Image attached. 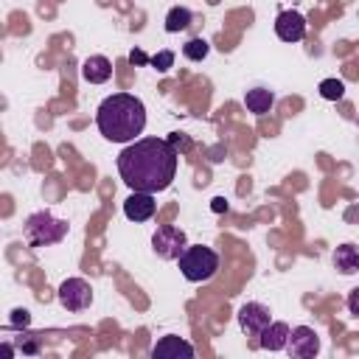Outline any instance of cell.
Instances as JSON below:
<instances>
[{
	"instance_id": "obj_16",
	"label": "cell",
	"mask_w": 359,
	"mask_h": 359,
	"mask_svg": "<svg viewBox=\"0 0 359 359\" xmlns=\"http://www.w3.org/2000/svg\"><path fill=\"white\" fill-rule=\"evenodd\" d=\"M191 20H194L191 8H185V6H174V8L165 14V31H168V34L185 31V28L191 25Z\"/></svg>"
},
{
	"instance_id": "obj_1",
	"label": "cell",
	"mask_w": 359,
	"mask_h": 359,
	"mask_svg": "<svg viewBox=\"0 0 359 359\" xmlns=\"http://www.w3.org/2000/svg\"><path fill=\"white\" fill-rule=\"evenodd\" d=\"M118 174L132 191H165L177 174V149L171 140L163 137L132 140L118 154Z\"/></svg>"
},
{
	"instance_id": "obj_21",
	"label": "cell",
	"mask_w": 359,
	"mask_h": 359,
	"mask_svg": "<svg viewBox=\"0 0 359 359\" xmlns=\"http://www.w3.org/2000/svg\"><path fill=\"white\" fill-rule=\"evenodd\" d=\"M348 311H351L353 317H359V286L351 289V294H348Z\"/></svg>"
},
{
	"instance_id": "obj_10",
	"label": "cell",
	"mask_w": 359,
	"mask_h": 359,
	"mask_svg": "<svg viewBox=\"0 0 359 359\" xmlns=\"http://www.w3.org/2000/svg\"><path fill=\"white\" fill-rule=\"evenodd\" d=\"M275 34L283 42H300L306 36V20L297 11H280L275 17Z\"/></svg>"
},
{
	"instance_id": "obj_2",
	"label": "cell",
	"mask_w": 359,
	"mask_h": 359,
	"mask_svg": "<svg viewBox=\"0 0 359 359\" xmlns=\"http://www.w3.org/2000/svg\"><path fill=\"white\" fill-rule=\"evenodd\" d=\"M95 126L112 143H132L146 129V107L137 95L112 93L98 104Z\"/></svg>"
},
{
	"instance_id": "obj_11",
	"label": "cell",
	"mask_w": 359,
	"mask_h": 359,
	"mask_svg": "<svg viewBox=\"0 0 359 359\" xmlns=\"http://www.w3.org/2000/svg\"><path fill=\"white\" fill-rule=\"evenodd\" d=\"M151 356H154V359H180V356L191 359V356H194V345H191L188 339L171 334V337H163V339L151 348Z\"/></svg>"
},
{
	"instance_id": "obj_5",
	"label": "cell",
	"mask_w": 359,
	"mask_h": 359,
	"mask_svg": "<svg viewBox=\"0 0 359 359\" xmlns=\"http://www.w3.org/2000/svg\"><path fill=\"white\" fill-rule=\"evenodd\" d=\"M185 247H188V238H185V233H182L180 227H174V224H163V227H157L154 236H151V250H154L160 258H165V261H180V255L185 252Z\"/></svg>"
},
{
	"instance_id": "obj_17",
	"label": "cell",
	"mask_w": 359,
	"mask_h": 359,
	"mask_svg": "<svg viewBox=\"0 0 359 359\" xmlns=\"http://www.w3.org/2000/svg\"><path fill=\"white\" fill-rule=\"evenodd\" d=\"M208 50H210V45H208L202 36H194V39H188V42L182 45V56L191 59V62H202V59L208 56Z\"/></svg>"
},
{
	"instance_id": "obj_14",
	"label": "cell",
	"mask_w": 359,
	"mask_h": 359,
	"mask_svg": "<svg viewBox=\"0 0 359 359\" xmlns=\"http://www.w3.org/2000/svg\"><path fill=\"white\" fill-rule=\"evenodd\" d=\"M272 104H275V95H272V90H266V87H252V90L244 93V107H247L252 115H266V112L272 109Z\"/></svg>"
},
{
	"instance_id": "obj_15",
	"label": "cell",
	"mask_w": 359,
	"mask_h": 359,
	"mask_svg": "<svg viewBox=\"0 0 359 359\" xmlns=\"http://www.w3.org/2000/svg\"><path fill=\"white\" fill-rule=\"evenodd\" d=\"M334 266H337L342 275L359 272V247H353V244H339V247L334 250Z\"/></svg>"
},
{
	"instance_id": "obj_8",
	"label": "cell",
	"mask_w": 359,
	"mask_h": 359,
	"mask_svg": "<svg viewBox=\"0 0 359 359\" xmlns=\"http://www.w3.org/2000/svg\"><path fill=\"white\" fill-rule=\"evenodd\" d=\"M286 351H289L292 356H297V359L317 356V351H320V337H317V331L309 328V325H297V328H292L289 342H286Z\"/></svg>"
},
{
	"instance_id": "obj_3",
	"label": "cell",
	"mask_w": 359,
	"mask_h": 359,
	"mask_svg": "<svg viewBox=\"0 0 359 359\" xmlns=\"http://www.w3.org/2000/svg\"><path fill=\"white\" fill-rule=\"evenodd\" d=\"M216 269H219V255L210 247L194 244V247H185V252L180 255V272L191 283L210 280L216 275Z\"/></svg>"
},
{
	"instance_id": "obj_4",
	"label": "cell",
	"mask_w": 359,
	"mask_h": 359,
	"mask_svg": "<svg viewBox=\"0 0 359 359\" xmlns=\"http://www.w3.org/2000/svg\"><path fill=\"white\" fill-rule=\"evenodd\" d=\"M67 236V222L50 216L48 210H36L25 219V241L31 247H48Z\"/></svg>"
},
{
	"instance_id": "obj_19",
	"label": "cell",
	"mask_w": 359,
	"mask_h": 359,
	"mask_svg": "<svg viewBox=\"0 0 359 359\" xmlns=\"http://www.w3.org/2000/svg\"><path fill=\"white\" fill-rule=\"evenodd\" d=\"M149 62H151V65H154L160 73H165V70L174 65V53H171V50H160V53H154Z\"/></svg>"
},
{
	"instance_id": "obj_20",
	"label": "cell",
	"mask_w": 359,
	"mask_h": 359,
	"mask_svg": "<svg viewBox=\"0 0 359 359\" xmlns=\"http://www.w3.org/2000/svg\"><path fill=\"white\" fill-rule=\"evenodd\" d=\"M11 314H14V317H11V325H14V328H20V325H28V320H31L25 309H14Z\"/></svg>"
},
{
	"instance_id": "obj_23",
	"label": "cell",
	"mask_w": 359,
	"mask_h": 359,
	"mask_svg": "<svg viewBox=\"0 0 359 359\" xmlns=\"http://www.w3.org/2000/svg\"><path fill=\"white\" fill-rule=\"evenodd\" d=\"M213 210H224V199H213Z\"/></svg>"
},
{
	"instance_id": "obj_9",
	"label": "cell",
	"mask_w": 359,
	"mask_h": 359,
	"mask_svg": "<svg viewBox=\"0 0 359 359\" xmlns=\"http://www.w3.org/2000/svg\"><path fill=\"white\" fill-rule=\"evenodd\" d=\"M157 210V202H154V194H146V191H132L126 199H123V216L129 222H149Z\"/></svg>"
},
{
	"instance_id": "obj_18",
	"label": "cell",
	"mask_w": 359,
	"mask_h": 359,
	"mask_svg": "<svg viewBox=\"0 0 359 359\" xmlns=\"http://www.w3.org/2000/svg\"><path fill=\"white\" fill-rule=\"evenodd\" d=\"M320 95H323L325 101H339V98L345 95V84H342L339 79H323V81H320Z\"/></svg>"
},
{
	"instance_id": "obj_6",
	"label": "cell",
	"mask_w": 359,
	"mask_h": 359,
	"mask_svg": "<svg viewBox=\"0 0 359 359\" xmlns=\"http://www.w3.org/2000/svg\"><path fill=\"white\" fill-rule=\"evenodd\" d=\"M59 303L67 311H84L93 303V286L84 278H67L59 286Z\"/></svg>"
},
{
	"instance_id": "obj_13",
	"label": "cell",
	"mask_w": 359,
	"mask_h": 359,
	"mask_svg": "<svg viewBox=\"0 0 359 359\" xmlns=\"http://www.w3.org/2000/svg\"><path fill=\"white\" fill-rule=\"evenodd\" d=\"M289 334H292V328H289L283 320H272V323L261 331V348H264V351H280V348H286Z\"/></svg>"
},
{
	"instance_id": "obj_12",
	"label": "cell",
	"mask_w": 359,
	"mask_h": 359,
	"mask_svg": "<svg viewBox=\"0 0 359 359\" xmlns=\"http://www.w3.org/2000/svg\"><path fill=\"white\" fill-rule=\"evenodd\" d=\"M81 76L90 84H104L112 76V62L107 56H98V53L95 56H87L84 65H81Z\"/></svg>"
},
{
	"instance_id": "obj_7",
	"label": "cell",
	"mask_w": 359,
	"mask_h": 359,
	"mask_svg": "<svg viewBox=\"0 0 359 359\" xmlns=\"http://www.w3.org/2000/svg\"><path fill=\"white\" fill-rule=\"evenodd\" d=\"M269 323H272V317H269V309L264 303H255L252 300V303H244L238 309V325H241V331L247 337H261V331Z\"/></svg>"
},
{
	"instance_id": "obj_22",
	"label": "cell",
	"mask_w": 359,
	"mask_h": 359,
	"mask_svg": "<svg viewBox=\"0 0 359 359\" xmlns=\"http://www.w3.org/2000/svg\"><path fill=\"white\" fill-rule=\"evenodd\" d=\"M129 62H132V65H140V62H146V56H143L140 50H132V53H129Z\"/></svg>"
}]
</instances>
